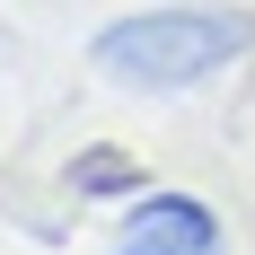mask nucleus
<instances>
[{
	"instance_id": "7ed1b4c3",
	"label": "nucleus",
	"mask_w": 255,
	"mask_h": 255,
	"mask_svg": "<svg viewBox=\"0 0 255 255\" xmlns=\"http://www.w3.org/2000/svg\"><path fill=\"white\" fill-rule=\"evenodd\" d=\"M62 176H71L79 203H132V194L150 185V167H141V158H124V150H79Z\"/></svg>"
},
{
	"instance_id": "f257e3e1",
	"label": "nucleus",
	"mask_w": 255,
	"mask_h": 255,
	"mask_svg": "<svg viewBox=\"0 0 255 255\" xmlns=\"http://www.w3.org/2000/svg\"><path fill=\"white\" fill-rule=\"evenodd\" d=\"M255 53V18L247 9H211V0H176V9H132V18H106L88 35V62H97L115 88H141V97H185L220 79L229 62Z\"/></svg>"
},
{
	"instance_id": "f03ea898",
	"label": "nucleus",
	"mask_w": 255,
	"mask_h": 255,
	"mask_svg": "<svg viewBox=\"0 0 255 255\" xmlns=\"http://www.w3.org/2000/svg\"><path fill=\"white\" fill-rule=\"evenodd\" d=\"M106 255H229V238H220V220H211L203 194H150L141 185Z\"/></svg>"
}]
</instances>
